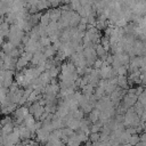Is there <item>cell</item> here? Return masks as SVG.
<instances>
[{"instance_id": "1", "label": "cell", "mask_w": 146, "mask_h": 146, "mask_svg": "<svg viewBox=\"0 0 146 146\" xmlns=\"http://www.w3.org/2000/svg\"><path fill=\"white\" fill-rule=\"evenodd\" d=\"M137 102V96L133 94H125L121 100V104L128 110L129 107H132L135 105V103Z\"/></svg>"}, {"instance_id": "2", "label": "cell", "mask_w": 146, "mask_h": 146, "mask_svg": "<svg viewBox=\"0 0 146 146\" xmlns=\"http://www.w3.org/2000/svg\"><path fill=\"white\" fill-rule=\"evenodd\" d=\"M29 114V107H26L25 105L24 106H18L14 113H13V120H16V119H24L26 115Z\"/></svg>"}, {"instance_id": "3", "label": "cell", "mask_w": 146, "mask_h": 146, "mask_svg": "<svg viewBox=\"0 0 146 146\" xmlns=\"http://www.w3.org/2000/svg\"><path fill=\"white\" fill-rule=\"evenodd\" d=\"M83 57L86 60H96L97 59V55H96V51L94 48H83Z\"/></svg>"}, {"instance_id": "4", "label": "cell", "mask_w": 146, "mask_h": 146, "mask_svg": "<svg viewBox=\"0 0 146 146\" xmlns=\"http://www.w3.org/2000/svg\"><path fill=\"white\" fill-rule=\"evenodd\" d=\"M48 14H49L50 22H57L60 18L62 11H60L59 7L58 8H50V9H48Z\"/></svg>"}, {"instance_id": "5", "label": "cell", "mask_w": 146, "mask_h": 146, "mask_svg": "<svg viewBox=\"0 0 146 146\" xmlns=\"http://www.w3.org/2000/svg\"><path fill=\"white\" fill-rule=\"evenodd\" d=\"M31 136H32L31 131L25 125L19 124V133H18V137H19L21 141L22 140H25V139H31Z\"/></svg>"}, {"instance_id": "6", "label": "cell", "mask_w": 146, "mask_h": 146, "mask_svg": "<svg viewBox=\"0 0 146 146\" xmlns=\"http://www.w3.org/2000/svg\"><path fill=\"white\" fill-rule=\"evenodd\" d=\"M116 87L123 89V90H128V79L127 76H122V75H117L116 76Z\"/></svg>"}, {"instance_id": "7", "label": "cell", "mask_w": 146, "mask_h": 146, "mask_svg": "<svg viewBox=\"0 0 146 146\" xmlns=\"http://www.w3.org/2000/svg\"><path fill=\"white\" fill-rule=\"evenodd\" d=\"M15 127V124H14V122H10V123H7V124H5V125H2V128H1V130H0V136H7V135H9L10 132H13V128Z\"/></svg>"}, {"instance_id": "8", "label": "cell", "mask_w": 146, "mask_h": 146, "mask_svg": "<svg viewBox=\"0 0 146 146\" xmlns=\"http://www.w3.org/2000/svg\"><path fill=\"white\" fill-rule=\"evenodd\" d=\"M42 54L47 57V59H52V58L55 57V55H56V50H55V49L51 47V44H50V46L43 48Z\"/></svg>"}, {"instance_id": "9", "label": "cell", "mask_w": 146, "mask_h": 146, "mask_svg": "<svg viewBox=\"0 0 146 146\" xmlns=\"http://www.w3.org/2000/svg\"><path fill=\"white\" fill-rule=\"evenodd\" d=\"M99 114H100V112H99V111H97V110L92 108V110H91V112L88 114V120H89L91 123H96V122L99 120Z\"/></svg>"}, {"instance_id": "10", "label": "cell", "mask_w": 146, "mask_h": 146, "mask_svg": "<svg viewBox=\"0 0 146 146\" xmlns=\"http://www.w3.org/2000/svg\"><path fill=\"white\" fill-rule=\"evenodd\" d=\"M116 56V58H117V60L123 65V66H127V65H129V62H130V57L125 54V52H123V54H119V55H115Z\"/></svg>"}, {"instance_id": "11", "label": "cell", "mask_w": 146, "mask_h": 146, "mask_svg": "<svg viewBox=\"0 0 146 146\" xmlns=\"http://www.w3.org/2000/svg\"><path fill=\"white\" fill-rule=\"evenodd\" d=\"M68 114L72 116V119H74V120H78V121H80V120H82L83 117H84V114L82 113V111L81 110H74V111H68Z\"/></svg>"}, {"instance_id": "12", "label": "cell", "mask_w": 146, "mask_h": 146, "mask_svg": "<svg viewBox=\"0 0 146 146\" xmlns=\"http://www.w3.org/2000/svg\"><path fill=\"white\" fill-rule=\"evenodd\" d=\"M6 137H7V143H10V144H13V145H16V144L21 143V139H19L18 135H16V133H14V132H10V133L7 135Z\"/></svg>"}, {"instance_id": "13", "label": "cell", "mask_w": 146, "mask_h": 146, "mask_svg": "<svg viewBox=\"0 0 146 146\" xmlns=\"http://www.w3.org/2000/svg\"><path fill=\"white\" fill-rule=\"evenodd\" d=\"M39 79H40V81L42 82V84L46 87L47 84H49L50 83V80H51V78H50V75H49V73H48V71H44L43 73H41L40 75H39Z\"/></svg>"}, {"instance_id": "14", "label": "cell", "mask_w": 146, "mask_h": 146, "mask_svg": "<svg viewBox=\"0 0 146 146\" xmlns=\"http://www.w3.org/2000/svg\"><path fill=\"white\" fill-rule=\"evenodd\" d=\"M102 127H103V124L99 121H97L96 123H91L90 127H89L90 133H99L102 131Z\"/></svg>"}, {"instance_id": "15", "label": "cell", "mask_w": 146, "mask_h": 146, "mask_svg": "<svg viewBox=\"0 0 146 146\" xmlns=\"http://www.w3.org/2000/svg\"><path fill=\"white\" fill-rule=\"evenodd\" d=\"M34 122H35V120H34V117H33V115H31V114H27L24 119H23V125H25L26 128H29V127H31V125H33L34 124Z\"/></svg>"}, {"instance_id": "16", "label": "cell", "mask_w": 146, "mask_h": 146, "mask_svg": "<svg viewBox=\"0 0 146 146\" xmlns=\"http://www.w3.org/2000/svg\"><path fill=\"white\" fill-rule=\"evenodd\" d=\"M79 127H80V121L72 119V120H70V121L66 123V127H65V128H70V129H72L73 131H76V130L79 129Z\"/></svg>"}, {"instance_id": "17", "label": "cell", "mask_w": 146, "mask_h": 146, "mask_svg": "<svg viewBox=\"0 0 146 146\" xmlns=\"http://www.w3.org/2000/svg\"><path fill=\"white\" fill-rule=\"evenodd\" d=\"M48 73L51 79H57L60 73V68H59V66H52L50 70H48Z\"/></svg>"}, {"instance_id": "18", "label": "cell", "mask_w": 146, "mask_h": 146, "mask_svg": "<svg viewBox=\"0 0 146 146\" xmlns=\"http://www.w3.org/2000/svg\"><path fill=\"white\" fill-rule=\"evenodd\" d=\"M94 89L90 84H86L83 87H81V94L82 95H86V96H91L94 94Z\"/></svg>"}, {"instance_id": "19", "label": "cell", "mask_w": 146, "mask_h": 146, "mask_svg": "<svg viewBox=\"0 0 146 146\" xmlns=\"http://www.w3.org/2000/svg\"><path fill=\"white\" fill-rule=\"evenodd\" d=\"M36 9H38V11H41L44 9H50V1H38Z\"/></svg>"}, {"instance_id": "20", "label": "cell", "mask_w": 146, "mask_h": 146, "mask_svg": "<svg viewBox=\"0 0 146 146\" xmlns=\"http://www.w3.org/2000/svg\"><path fill=\"white\" fill-rule=\"evenodd\" d=\"M50 19H49V14H48V10L46 13H42L41 17H40V21H39V24L43 25V26H47L49 24Z\"/></svg>"}, {"instance_id": "21", "label": "cell", "mask_w": 146, "mask_h": 146, "mask_svg": "<svg viewBox=\"0 0 146 146\" xmlns=\"http://www.w3.org/2000/svg\"><path fill=\"white\" fill-rule=\"evenodd\" d=\"M13 49H15V47H14L10 42H8V41H6V42H3V43L1 44V50H2L5 54H7V55H8Z\"/></svg>"}, {"instance_id": "22", "label": "cell", "mask_w": 146, "mask_h": 146, "mask_svg": "<svg viewBox=\"0 0 146 146\" xmlns=\"http://www.w3.org/2000/svg\"><path fill=\"white\" fill-rule=\"evenodd\" d=\"M115 72H116V75H122V76H127V74H128V65L127 66H120L119 68H116L115 70Z\"/></svg>"}, {"instance_id": "23", "label": "cell", "mask_w": 146, "mask_h": 146, "mask_svg": "<svg viewBox=\"0 0 146 146\" xmlns=\"http://www.w3.org/2000/svg\"><path fill=\"white\" fill-rule=\"evenodd\" d=\"M90 124H91V122L88 120V117L84 116L82 120H80V127H79V129L83 130V129H86V128H89Z\"/></svg>"}, {"instance_id": "24", "label": "cell", "mask_w": 146, "mask_h": 146, "mask_svg": "<svg viewBox=\"0 0 146 146\" xmlns=\"http://www.w3.org/2000/svg\"><path fill=\"white\" fill-rule=\"evenodd\" d=\"M138 143H139V136H138L137 133H135V135L130 136L129 141H128V144H129V145H131V146H136Z\"/></svg>"}, {"instance_id": "25", "label": "cell", "mask_w": 146, "mask_h": 146, "mask_svg": "<svg viewBox=\"0 0 146 146\" xmlns=\"http://www.w3.org/2000/svg\"><path fill=\"white\" fill-rule=\"evenodd\" d=\"M39 43L44 48V47H48V46H50L51 44V42H50V40H49V38L48 36H44V38H40L39 39Z\"/></svg>"}, {"instance_id": "26", "label": "cell", "mask_w": 146, "mask_h": 146, "mask_svg": "<svg viewBox=\"0 0 146 146\" xmlns=\"http://www.w3.org/2000/svg\"><path fill=\"white\" fill-rule=\"evenodd\" d=\"M137 102L138 103H140L141 105H146V92L145 91H143L139 96H137Z\"/></svg>"}, {"instance_id": "27", "label": "cell", "mask_w": 146, "mask_h": 146, "mask_svg": "<svg viewBox=\"0 0 146 146\" xmlns=\"http://www.w3.org/2000/svg\"><path fill=\"white\" fill-rule=\"evenodd\" d=\"M80 110H81V111H82V113L86 115V114H89V113L91 112L92 107H91V105H89V104H86V105L81 106V107H80Z\"/></svg>"}, {"instance_id": "28", "label": "cell", "mask_w": 146, "mask_h": 146, "mask_svg": "<svg viewBox=\"0 0 146 146\" xmlns=\"http://www.w3.org/2000/svg\"><path fill=\"white\" fill-rule=\"evenodd\" d=\"M74 133V131L70 128H63L62 129V136H66V137H71Z\"/></svg>"}, {"instance_id": "29", "label": "cell", "mask_w": 146, "mask_h": 146, "mask_svg": "<svg viewBox=\"0 0 146 146\" xmlns=\"http://www.w3.org/2000/svg\"><path fill=\"white\" fill-rule=\"evenodd\" d=\"M88 140L90 143H95V141H98L99 140V133H90L88 136Z\"/></svg>"}, {"instance_id": "30", "label": "cell", "mask_w": 146, "mask_h": 146, "mask_svg": "<svg viewBox=\"0 0 146 146\" xmlns=\"http://www.w3.org/2000/svg\"><path fill=\"white\" fill-rule=\"evenodd\" d=\"M10 122H13V119H11V116H10V115H5V116H3V117L0 120L1 125H5V124L10 123Z\"/></svg>"}, {"instance_id": "31", "label": "cell", "mask_w": 146, "mask_h": 146, "mask_svg": "<svg viewBox=\"0 0 146 146\" xmlns=\"http://www.w3.org/2000/svg\"><path fill=\"white\" fill-rule=\"evenodd\" d=\"M13 81H14V79H3V80H2V87L8 90V88H9L10 84L13 83Z\"/></svg>"}, {"instance_id": "32", "label": "cell", "mask_w": 146, "mask_h": 146, "mask_svg": "<svg viewBox=\"0 0 146 146\" xmlns=\"http://www.w3.org/2000/svg\"><path fill=\"white\" fill-rule=\"evenodd\" d=\"M11 58H14V59H17L18 57H19V52H18V50H17V48H15V49H13L9 54H8Z\"/></svg>"}, {"instance_id": "33", "label": "cell", "mask_w": 146, "mask_h": 146, "mask_svg": "<svg viewBox=\"0 0 146 146\" xmlns=\"http://www.w3.org/2000/svg\"><path fill=\"white\" fill-rule=\"evenodd\" d=\"M102 66H103V62H102L99 58H97V59L95 60V63H94L92 68H94V70H100Z\"/></svg>"}, {"instance_id": "34", "label": "cell", "mask_w": 146, "mask_h": 146, "mask_svg": "<svg viewBox=\"0 0 146 146\" xmlns=\"http://www.w3.org/2000/svg\"><path fill=\"white\" fill-rule=\"evenodd\" d=\"M32 56H33V54H31V52H26V51H24L19 57H23L24 59H26L29 63H30V60L32 59Z\"/></svg>"}, {"instance_id": "35", "label": "cell", "mask_w": 146, "mask_h": 146, "mask_svg": "<svg viewBox=\"0 0 146 146\" xmlns=\"http://www.w3.org/2000/svg\"><path fill=\"white\" fill-rule=\"evenodd\" d=\"M18 88H21V87H19L15 81H13V83H11V84H10V87L8 88V91H9V92H14V91H15V90H17Z\"/></svg>"}, {"instance_id": "36", "label": "cell", "mask_w": 146, "mask_h": 146, "mask_svg": "<svg viewBox=\"0 0 146 146\" xmlns=\"http://www.w3.org/2000/svg\"><path fill=\"white\" fill-rule=\"evenodd\" d=\"M29 40H30V36H29V34H27V33H25V34H24V36L22 38V41H21V44L25 47V46H26V43L29 42Z\"/></svg>"}, {"instance_id": "37", "label": "cell", "mask_w": 146, "mask_h": 146, "mask_svg": "<svg viewBox=\"0 0 146 146\" xmlns=\"http://www.w3.org/2000/svg\"><path fill=\"white\" fill-rule=\"evenodd\" d=\"M41 127H42V122H41V121H35L34 124H33V128H34V131H35V132H36L39 129H41Z\"/></svg>"}, {"instance_id": "38", "label": "cell", "mask_w": 146, "mask_h": 146, "mask_svg": "<svg viewBox=\"0 0 146 146\" xmlns=\"http://www.w3.org/2000/svg\"><path fill=\"white\" fill-rule=\"evenodd\" d=\"M60 44H62V42H60V40H58V41L54 42V43L51 44V47H52L56 51H58V50H59V48H60Z\"/></svg>"}, {"instance_id": "39", "label": "cell", "mask_w": 146, "mask_h": 146, "mask_svg": "<svg viewBox=\"0 0 146 146\" xmlns=\"http://www.w3.org/2000/svg\"><path fill=\"white\" fill-rule=\"evenodd\" d=\"M76 30H78L79 32H86L87 25H83V24H80V23H79V25L76 26Z\"/></svg>"}, {"instance_id": "40", "label": "cell", "mask_w": 146, "mask_h": 146, "mask_svg": "<svg viewBox=\"0 0 146 146\" xmlns=\"http://www.w3.org/2000/svg\"><path fill=\"white\" fill-rule=\"evenodd\" d=\"M143 91H144V87H141V86H137V87H136V92H135V95H136V96H139Z\"/></svg>"}, {"instance_id": "41", "label": "cell", "mask_w": 146, "mask_h": 146, "mask_svg": "<svg viewBox=\"0 0 146 146\" xmlns=\"http://www.w3.org/2000/svg\"><path fill=\"white\" fill-rule=\"evenodd\" d=\"M138 136H139V141H146V136H145L144 132L143 133H139Z\"/></svg>"}, {"instance_id": "42", "label": "cell", "mask_w": 146, "mask_h": 146, "mask_svg": "<svg viewBox=\"0 0 146 146\" xmlns=\"http://www.w3.org/2000/svg\"><path fill=\"white\" fill-rule=\"evenodd\" d=\"M80 24H83V25H87V24H88V21H87V17H81V18H80Z\"/></svg>"}, {"instance_id": "43", "label": "cell", "mask_w": 146, "mask_h": 146, "mask_svg": "<svg viewBox=\"0 0 146 146\" xmlns=\"http://www.w3.org/2000/svg\"><path fill=\"white\" fill-rule=\"evenodd\" d=\"M136 146H146V141H139Z\"/></svg>"}, {"instance_id": "44", "label": "cell", "mask_w": 146, "mask_h": 146, "mask_svg": "<svg viewBox=\"0 0 146 146\" xmlns=\"http://www.w3.org/2000/svg\"><path fill=\"white\" fill-rule=\"evenodd\" d=\"M3 146H15V145H13V144H10V143H7V144H5Z\"/></svg>"}, {"instance_id": "45", "label": "cell", "mask_w": 146, "mask_h": 146, "mask_svg": "<svg viewBox=\"0 0 146 146\" xmlns=\"http://www.w3.org/2000/svg\"><path fill=\"white\" fill-rule=\"evenodd\" d=\"M21 146H30V145H23V144H21Z\"/></svg>"}, {"instance_id": "46", "label": "cell", "mask_w": 146, "mask_h": 146, "mask_svg": "<svg viewBox=\"0 0 146 146\" xmlns=\"http://www.w3.org/2000/svg\"><path fill=\"white\" fill-rule=\"evenodd\" d=\"M1 128H2V125H1V123H0V130H1Z\"/></svg>"}]
</instances>
